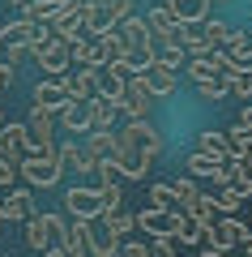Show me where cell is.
Listing matches in <instances>:
<instances>
[{"instance_id": "6da1fadb", "label": "cell", "mask_w": 252, "mask_h": 257, "mask_svg": "<svg viewBox=\"0 0 252 257\" xmlns=\"http://www.w3.org/2000/svg\"><path fill=\"white\" fill-rule=\"evenodd\" d=\"M116 138H120V146H128V150H137V155L145 159V163H158L162 159V150H167V142H162V133L150 124V120H124V124L116 128Z\"/></svg>"}, {"instance_id": "7a4b0ae2", "label": "cell", "mask_w": 252, "mask_h": 257, "mask_svg": "<svg viewBox=\"0 0 252 257\" xmlns=\"http://www.w3.org/2000/svg\"><path fill=\"white\" fill-rule=\"evenodd\" d=\"M116 30H120V39H124V47H128V56H137V60H158V43H154V30L145 26V18L141 13H128L124 22H116Z\"/></svg>"}, {"instance_id": "3957f363", "label": "cell", "mask_w": 252, "mask_h": 257, "mask_svg": "<svg viewBox=\"0 0 252 257\" xmlns=\"http://www.w3.org/2000/svg\"><path fill=\"white\" fill-rule=\"evenodd\" d=\"M60 159H56V150H47V155H35L30 150L26 159L18 163V176L26 180V189H52L56 180H60Z\"/></svg>"}, {"instance_id": "277c9868", "label": "cell", "mask_w": 252, "mask_h": 257, "mask_svg": "<svg viewBox=\"0 0 252 257\" xmlns=\"http://www.w3.org/2000/svg\"><path fill=\"white\" fill-rule=\"evenodd\" d=\"M205 244L218 248V253H231L235 244H239V248H252V227H243L235 214H222V219L205 231Z\"/></svg>"}, {"instance_id": "5b68a950", "label": "cell", "mask_w": 252, "mask_h": 257, "mask_svg": "<svg viewBox=\"0 0 252 257\" xmlns=\"http://www.w3.org/2000/svg\"><path fill=\"white\" fill-rule=\"evenodd\" d=\"M26 150H35V155L56 150V111L30 107V116H26Z\"/></svg>"}, {"instance_id": "8992f818", "label": "cell", "mask_w": 252, "mask_h": 257, "mask_svg": "<svg viewBox=\"0 0 252 257\" xmlns=\"http://www.w3.org/2000/svg\"><path fill=\"white\" fill-rule=\"evenodd\" d=\"M64 210L73 214V219H81V223H94V219H103V193H99V184H73L69 193H64Z\"/></svg>"}, {"instance_id": "52a82bcc", "label": "cell", "mask_w": 252, "mask_h": 257, "mask_svg": "<svg viewBox=\"0 0 252 257\" xmlns=\"http://www.w3.org/2000/svg\"><path fill=\"white\" fill-rule=\"evenodd\" d=\"M60 236H64L60 214H30L26 219V244L35 248V253H47L52 244H60Z\"/></svg>"}, {"instance_id": "ba28073f", "label": "cell", "mask_w": 252, "mask_h": 257, "mask_svg": "<svg viewBox=\"0 0 252 257\" xmlns=\"http://www.w3.org/2000/svg\"><path fill=\"white\" fill-rule=\"evenodd\" d=\"M180 214L184 210H154V206H145V210L137 214V227L150 231L154 240H171L175 227H180Z\"/></svg>"}, {"instance_id": "9c48e42d", "label": "cell", "mask_w": 252, "mask_h": 257, "mask_svg": "<svg viewBox=\"0 0 252 257\" xmlns=\"http://www.w3.org/2000/svg\"><path fill=\"white\" fill-rule=\"evenodd\" d=\"M30 60L43 69V77H69V64H73V52L69 43H60V39H52V43L43 47L39 56H30Z\"/></svg>"}, {"instance_id": "30bf717a", "label": "cell", "mask_w": 252, "mask_h": 257, "mask_svg": "<svg viewBox=\"0 0 252 257\" xmlns=\"http://www.w3.org/2000/svg\"><path fill=\"white\" fill-rule=\"evenodd\" d=\"M150 86L141 82V73L137 77H128V86H124V99H120V111H124L128 120H150Z\"/></svg>"}, {"instance_id": "8fae6325", "label": "cell", "mask_w": 252, "mask_h": 257, "mask_svg": "<svg viewBox=\"0 0 252 257\" xmlns=\"http://www.w3.org/2000/svg\"><path fill=\"white\" fill-rule=\"evenodd\" d=\"M30 94H35V107H43V111H60L64 103L73 99L69 94V77H43Z\"/></svg>"}, {"instance_id": "7c38bea8", "label": "cell", "mask_w": 252, "mask_h": 257, "mask_svg": "<svg viewBox=\"0 0 252 257\" xmlns=\"http://www.w3.org/2000/svg\"><path fill=\"white\" fill-rule=\"evenodd\" d=\"M120 244H124V240H120L103 219H94L90 227H86V248H90V257H120Z\"/></svg>"}, {"instance_id": "4fadbf2b", "label": "cell", "mask_w": 252, "mask_h": 257, "mask_svg": "<svg viewBox=\"0 0 252 257\" xmlns=\"http://www.w3.org/2000/svg\"><path fill=\"white\" fill-rule=\"evenodd\" d=\"M81 150H86V159H90V167L107 163L111 155L120 150V138H116V128H99V133H86V142H81Z\"/></svg>"}, {"instance_id": "5bb4252c", "label": "cell", "mask_w": 252, "mask_h": 257, "mask_svg": "<svg viewBox=\"0 0 252 257\" xmlns=\"http://www.w3.org/2000/svg\"><path fill=\"white\" fill-rule=\"evenodd\" d=\"M222 167H226V159L205 155V150H192V155L184 159V172H188L192 180H214V184H222Z\"/></svg>"}, {"instance_id": "9a60e30c", "label": "cell", "mask_w": 252, "mask_h": 257, "mask_svg": "<svg viewBox=\"0 0 252 257\" xmlns=\"http://www.w3.org/2000/svg\"><path fill=\"white\" fill-rule=\"evenodd\" d=\"M116 116H120L116 103L103 99V94H94V99L86 103V133H99V128H116Z\"/></svg>"}, {"instance_id": "2e32d148", "label": "cell", "mask_w": 252, "mask_h": 257, "mask_svg": "<svg viewBox=\"0 0 252 257\" xmlns=\"http://www.w3.org/2000/svg\"><path fill=\"white\" fill-rule=\"evenodd\" d=\"M99 90H103V69H77V73L69 77V94L77 103H90Z\"/></svg>"}, {"instance_id": "e0dca14e", "label": "cell", "mask_w": 252, "mask_h": 257, "mask_svg": "<svg viewBox=\"0 0 252 257\" xmlns=\"http://www.w3.org/2000/svg\"><path fill=\"white\" fill-rule=\"evenodd\" d=\"M141 82L150 86V94H175L180 77H175V69H167V64L150 60V64H145V73H141Z\"/></svg>"}, {"instance_id": "ac0fdd59", "label": "cell", "mask_w": 252, "mask_h": 257, "mask_svg": "<svg viewBox=\"0 0 252 257\" xmlns=\"http://www.w3.org/2000/svg\"><path fill=\"white\" fill-rule=\"evenodd\" d=\"M30 150H26V124H9L0 128V159H9V163H22Z\"/></svg>"}, {"instance_id": "d6986e66", "label": "cell", "mask_w": 252, "mask_h": 257, "mask_svg": "<svg viewBox=\"0 0 252 257\" xmlns=\"http://www.w3.org/2000/svg\"><path fill=\"white\" fill-rule=\"evenodd\" d=\"M222 184H231L239 197H252V163H248V159H226Z\"/></svg>"}, {"instance_id": "ffe728a7", "label": "cell", "mask_w": 252, "mask_h": 257, "mask_svg": "<svg viewBox=\"0 0 252 257\" xmlns=\"http://www.w3.org/2000/svg\"><path fill=\"white\" fill-rule=\"evenodd\" d=\"M0 210H5L9 223H26L30 214H35V197H30V189H9V197L0 202Z\"/></svg>"}, {"instance_id": "44dd1931", "label": "cell", "mask_w": 252, "mask_h": 257, "mask_svg": "<svg viewBox=\"0 0 252 257\" xmlns=\"http://www.w3.org/2000/svg\"><path fill=\"white\" fill-rule=\"evenodd\" d=\"M209 5H214V0H167V9H171V18L180 22V26H188V22H205L209 18Z\"/></svg>"}, {"instance_id": "7402d4cb", "label": "cell", "mask_w": 252, "mask_h": 257, "mask_svg": "<svg viewBox=\"0 0 252 257\" xmlns=\"http://www.w3.org/2000/svg\"><path fill=\"white\" fill-rule=\"evenodd\" d=\"M77 18H81V30H86V39H99V35H107V30H111V18L99 9V5H94V0H86V5H81Z\"/></svg>"}, {"instance_id": "603a6c76", "label": "cell", "mask_w": 252, "mask_h": 257, "mask_svg": "<svg viewBox=\"0 0 252 257\" xmlns=\"http://www.w3.org/2000/svg\"><path fill=\"white\" fill-rule=\"evenodd\" d=\"M56 159H60V167H73V172H94L77 138H73V142H60V146H56Z\"/></svg>"}, {"instance_id": "cb8c5ba5", "label": "cell", "mask_w": 252, "mask_h": 257, "mask_svg": "<svg viewBox=\"0 0 252 257\" xmlns=\"http://www.w3.org/2000/svg\"><path fill=\"white\" fill-rule=\"evenodd\" d=\"M184 214H188V219H192V223H201V231H209V227H214V223H218V219H222V214H218V210H214V202H209L205 193H201V197H192V202H188V206H184Z\"/></svg>"}, {"instance_id": "d4e9b609", "label": "cell", "mask_w": 252, "mask_h": 257, "mask_svg": "<svg viewBox=\"0 0 252 257\" xmlns=\"http://www.w3.org/2000/svg\"><path fill=\"white\" fill-rule=\"evenodd\" d=\"M99 43V52H103V64H116V60H128V47H124V39H120V30L111 26L107 35H99L94 39Z\"/></svg>"}, {"instance_id": "484cf974", "label": "cell", "mask_w": 252, "mask_h": 257, "mask_svg": "<svg viewBox=\"0 0 252 257\" xmlns=\"http://www.w3.org/2000/svg\"><path fill=\"white\" fill-rule=\"evenodd\" d=\"M197 150H205V155H218V159H231V142H226L222 128H201Z\"/></svg>"}, {"instance_id": "4316f807", "label": "cell", "mask_w": 252, "mask_h": 257, "mask_svg": "<svg viewBox=\"0 0 252 257\" xmlns=\"http://www.w3.org/2000/svg\"><path fill=\"white\" fill-rule=\"evenodd\" d=\"M205 197L214 202V210H218V214H235V210L243 206V197L231 189V184H218V189H214V193H205Z\"/></svg>"}, {"instance_id": "83f0119b", "label": "cell", "mask_w": 252, "mask_h": 257, "mask_svg": "<svg viewBox=\"0 0 252 257\" xmlns=\"http://www.w3.org/2000/svg\"><path fill=\"white\" fill-rule=\"evenodd\" d=\"M56 120H60L64 128H73V133H86V103H77V99H69L60 111H56Z\"/></svg>"}, {"instance_id": "f1b7e54d", "label": "cell", "mask_w": 252, "mask_h": 257, "mask_svg": "<svg viewBox=\"0 0 252 257\" xmlns=\"http://www.w3.org/2000/svg\"><path fill=\"white\" fill-rule=\"evenodd\" d=\"M222 133H226V142H231V159H248L252 155V128L231 124V128H222Z\"/></svg>"}, {"instance_id": "f546056e", "label": "cell", "mask_w": 252, "mask_h": 257, "mask_svg": "<svg viewBox=\"0 0 252 257\" xmlns=\"http://www.w3.org/2000/svg\"><path fill=\"white\" fill-rule=\"evenodd\" d=\"M201 26H205V39H209V47H214V52H222L226 39H231V30H235L231 22H222V18H205Z\"/></svg>"}, {"instance_id": "4dcf8cb0", "label": "cell", "mask_w": 252, "mask_h": 257, "mask_svg": "<svg viewBox=\"0 0 252 257\" xmlns=\"http://www.w3.org/2000/svg\"><path fill=\"white\" fill-rule=\"evenodd\" d=\"M171 240H180V244H201V240H205V231H201V223H192L188 214H180V227H175Z\"/></svg>"}, {"instance_id": "1f68e13d", "label": "cell", "mask_w": 252, "mask_h": 257, "mask_svg": "<svg viewBox=\"0 0 252 257\" xmlns=\"http://www.w3.org/2000/svg\"><path fill=\"white\" fill-rule=\"evenodd\" d=\"M150 206H154V210H180L175 189H171V184H154V189H150Z\"/></svg>"}, {"instance_id": "d6a6232c", "label": "cell", "mask_w": 252, "mask_h": 257, "mask_svg": "<svg viewBox=\"0 0 252 257\" xmlns=\"http://www.w3.org/2000/svg\"><path fill=\"white\" fill-rule=\"evenodd\" d=\"M103 223H107V227H111V231H116V236H120V240H124V236H128V231H133V227H137V214H128V210H116V214H103Z\"/></svg>"}, {"instance_id": "836d02e7", "label": "cell", "mask_w": 252, "mask_h": 257, "mask_svg": "<svg viewBox=\"0 0 252 257\" xmlns=\"http://www.w3.org/2000/svg\"><path fill=\"white\" fill-rule=\"evenodd\" d=\"M171 189H175V202H180V210L192 202V197H201V189H197V180H192V176H180V180H171Z\"/></svg>"}, {"instance_id": "e575fe53", "label": "cell", "mask_w": 252, "mask_h": 257, "mask_svg": "<svg viewBox=\"0 0 252 257\" xmlns=\"http://www.w3.org/2000/svg\"><path fill=\"white\" fill-rule=\"evenodd\" d=\"M94 5L111 18V26H116V22H124L128 13H133V0H94Z\"/></svg>"}, {"instance_id": "d590c367", "label": "cell", "mask_w": 252, "mask_h": 257, "mask_svg": "<svg viewBox=\"0 0 252 257\" xmlns=\"http://www.w3.org/2000/svg\"><path fill=\"white\" fill-rule=\"evenodd\" d=\"M197 94H201L205 103H222V99H226V77H218V82H201Z\"/></svg>"}, {"instance_id": "8d00e7d4", "label": "cell", "mask_w": 252, "mask_h": 257, "mask_svg": "<svg viewBox=\"0 0 252 257\" xmlns=\"http://www.w3.org/2000/svg\"><path fill=\"white\" fill-rule=\"evenodd\" d=\"M26 56H30V43H0V60H9L13 69H18Z\"/></svg>"}, {"instance_id": "74e56055", "label": "cell", "mask_w": 252, "mask_h": 257, "mask_svg": "<svg viewBox=\"0 0 252 257\" xmlns=\"http://www.w3.org/2000/svg\"><path fill=\"white\" fill-rule=\"evenodd\" d=\"M184 60H188L184 47H158V64H167V69H180Z\"/></svg>"}, {"instance_id": "f35d334b", "label": "cell", "mask_w": 252, "mask_h": 257, "mask_svg": "<svg viewBox=\"0 0 252 257\" xmlns=\"http://www.w3.org/2000/svg\"><path fill=\"white\" fill-rule=\"evenodd\" d=\"M120 257H150V248H145V240H124L120 244Z\"/></svg>"}, {"instance_id": "ab89813d", "label": "cell", "mask_w": 252, "mask_h": 257, "mask_svg": "<svg viewBox=\"0 0 252 257\" xmlns=\"http://www.w3.org/2000/svg\"><path fill=\"white\" fill-rule=\"evenodd\" d=\"M13 180H18V163L0 159V189H13Z\"/></svg>"}, {"instance_id": "60d3db41", "label": "cell", "mask_w": 252, "mask_h": 257, "mask_svg": "<svg viewBox=\"0 0 252 257\" xmlns=\"http://www.w3.org/2000/svg\"><path fill=\"white\" fill-rule=\"evenodd\" d=\"M150 257H175V248H171V240H150Z\"/></svg>"}, {"instance_id": "b9f144b4", "label": "cell", "mask_w": 252, "mask_h": 257, "mask_svg": "<svg viewBox=\"0 0 252 257\" xmlns=\"http://www.w3.org/2000/svg\"><path fill=\"white\" fill-rule=\"evenodd\" d=\"M13 77H18V69H13L9 60H0V90H5V86H13Z\"/></svg>"}, {"instance_id": "7bdbcfd3", "label": "cell", "mask_w": 252, "mask_h": 257, "mask_svg": "<svg viewBox=\"0 0 252 257\" xmlns=\"http://www.w3.org/2000/svg\"><path fill=\"white\" fill-rule=\"evenodd\" d=\"M235 124H243V128H252V103H243V111H239V120Z\"/></svg>"}, {"instance_id": "ee69618b", "label": "cell", "mask_w": 252, "mask_h": 257, "mask_svg": "<svg viewBox=\"0 0 252 257\" xmlns=\"http://www.w3.org/2000/svg\"><path fill=\"white\" fill-rule=\"evenodd\" d=\"M39 257H69V253H64L60 244H52V248H47V253H39Z\"/></svg>"}, {"instance_id": "f6af8a7d", "label": "cell", "mask_w": 252, "mask_h": 257, "mask_svg": "<svg viewBox=\"0 0 252 257\" xmlns=\"http://www.w3.org/2000/svg\"><path fill=\"white\" fill-rule=\"evenodd\" d=\"M201 257H222V253H218V248H209V244H205V248H201Z\"/></svg>"}, {"instance_id": "bcb514c9", "label": "cell", "mask_w": 252, "mask_h": 257, "mask_svg": "<svg viewBox=\"0 0 252 257\" xmlns=\"http://www.w3.org/2000/svg\"><path fill=\"white\" fill-rule=\"evenodd\" d=\"M5 223H9V219H5V210H0V227H5Z\"/></svg>"}, {"instance_id": "7dc6e473", "label": "cell", "mask_w": 252, "mask_h": 257, "mask_svg": "<svg viewBox=\"0 0 252 257\" xmlns=\"http://www.w3.org/2000/svg\"><path fill=\"white\" fill-rule=\"evenodd\" d=\"M0 124H5V107H0Z\"/></svg>"}, {"instance_id": "c3c4849f", "label": "cell", "mask_w": 252, "mask_h": 257, "mask_svg": "<svg viewBox=\"0 0 252 257\" xmlns=\"http://www.w3.org/2000/svg\"><path fill=\"white\" fill-rule=\"evenodd\" d=\"M243 257H252V248H243Z\"/></svg>"}, {"instance_id": "681fc988", "label": "cell", "mask_w": 252, "mask_h": 257, "mask_svg": "<svg viewBox=\"0 0 252 257\" xmlns=\"http://www.w3.org/2000/svg\"><path fill=\"white\" fill-rule=\"evenodd\" d=\"M218 5H226V0H218Z\"/></svg>"}, {"instance_id": "f907efd6", "label": "cell", "mask_w": 252, "mask_h": 257, "mask_svg": "<svg viewBox=\"0 0 252 257\" xmlns=\"http://www.w3.org/2000/svg\"><path fill=\"white\" fill-rule=\"evenodd\" d=\"M248 163H252V155H248Z\"/></svg>"}]
</instances>
